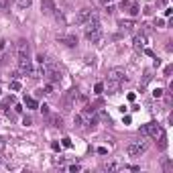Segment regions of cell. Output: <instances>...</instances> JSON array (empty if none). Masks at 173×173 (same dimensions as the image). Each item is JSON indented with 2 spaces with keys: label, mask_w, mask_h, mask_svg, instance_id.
I'll return each mask as SVG.
<instances>
[{
  "label": "cell",
  "mask_w": 173,
  "mask_h": 173,
  "mask_svg": "<svg viewBox=\"0 0 173 173\" xmlns=\"http://www.w3.org/2000/svg\"><path fill=\"white\" fill-rule=\"evenodd\" d=\"M16 63H18V71L20 73L31 75V77H37V73L33 69L31 55H29V45H27V41H23V39L16 43Z\"/></svg>",
  "instance_id": "cell-1"
},
{
  "label": "cell",
  "mask_w": 173,
  "mask_h": 173,
  "mask_svg": "<svg viewBox=\"0 0 173 173\" xmlns=\"http://www.w3.org/2000/svg\"><path fill=\"white\" fill-rule=\"evenodd\" d=\"M131 6H133V2H128V0H122L120 2V10H128Z\"/></svg>",
  "instance_id": "cell-19"
},
{
  "label": "cell",
  "mask_w": 173,
  "mask_h": 173,
  "mask_svg": "<svg viewBox=\"0 0 173 173\" xmlns=\"http://www.w3.org/2000/svg\"><path fill=\"white\" fill-rule=\"evenodd\" d=\"M133 45H135V49H137V51H143V49L147 47V35H145V33L137 35V37H135V41H133Z\"/></svg>",
  "instance_id": "cell-10"
},
{
  "label": "cell",
  "mask_w": 173,
  "mask_h": 173,
  "mask_svg": "<svg viewBox=\"0 0 173 173\" xmlns=\"http://www.w3.org/2000/svg\"><path fill=\"white\" fill-rule=\"evenodd\" d=\"M39 108H41L43 116H49V106H45V104H43V106H39Z\"/></svg>",
  "instance_id": "cell-22"
},
{
  "label": "cell",
  "mask_w": 173,
  "mask_h": 173,
  "mask_svg": "<svg viewBox=\"0 0 173 173\" xmlns=\"http://www.w3.org/2000/svg\"><path fill=\"white\" fill-rule=\"evenodd\" d=\"M57 41H59V43H65L67 47H75V45H77V39H75L73 35H59Z\"/></svg>",
  "instance_id": "cell-11"
},
{
  "label": "cell",
  "mask_w": 173,
  "mask_h": 173,
  "mask_svg": "<svg viewBox=\"0 0 173 173\" xmlns=\"http://www.w3.org/2000/svg\"><path fill=\"white\" fill-rule=\"evenodd\" d=\"M2 147H4V141H2V139H0V149H2Z\"/></svg>",
  "instance_id": "cell-33"
},
{
  "label": "cell",
  "mask_w": 173,
  "mask_h": 173,
  "mask_svg": "<svg viewBox=\"0 0 173 173\" xmlns=\"http://www.w3.org/2000/svg\"><path fill=\"white\" fill-rule=\"evenodd\" d=\"M31 2H33V0H16V4H18L20 8H29Z\"/></svg>",
  "instance_id": "cell-17"
},
{
  "label": "cell",
  "mask_w": 173,
  "mask_h": 173,
  "mask_svg": "<svg viewBox=\"0 0 173 173\" xmlns=\"http://www.w3.org/2000/svg\"><path fill=\"white\" fill-rule=\"evenodd\" d=\"M41 10L43 12H45V14H59V12H55L57 8H55V4H53V0H43V2H41Z\"/></svg>",
  "instance_id": "cell-9"
},
{
  "label": "cell",
  "mask_w": 173,
  "mask_h": 173,
  "mask_svg": "<svg viewBox=\"0 0 173 173\" xmlns=\"http://www.w3.org/2000/svg\"><path fill=\"white\" fill-rule=\"evenodd\" d=\"M98 124V112L94 106H83L75 114V126L79 128H94Z\"/></svg>",
  "instance_id": "cell-2"
},
{
  "label": "cell",
  "mask_w": 173,
  "mask_h": 173,
  "mask_svg": "<svg viewBox=\"0 0 173 173\" xmlns=\"http://www.w3.org/2000/svg\"><path fill=\"white\" fill-rule=\"evenodd\" d=\"M43 94H53V83L45 85V90H43Z\"/></svg>",
  "instance_id": "cell-24"
},
{
  "label": "cell",
  "mask_w": 173,
  "mask_h": 173,
  "mask_svg": "<svg viewBox=\"0 0 173 173\" xmlns=\"http://www.w3.org/2000/svg\"><path fill=\"white\" fill-rule=\"evenodd\" d=\"M61 145H63V147H67V149H69V147H71V139H67V137H65V139H63V141H61Z\"/></svg>",
  "instance_id": "cell-26"
},
{
  "label": "cell",
  "mask_w": 173,
  "mask_h": 173,
  "mask_svg": "<svg viewBox=\"0 0 173 173\" xmlns=\"http://www.w3.org/2000/svg\"><path fill=\"white\" fill-rule=\"evenodd\" d=\"M102 169H104V171H114V169H118V165H116V163H104Z\"/></svg>",
  "instance_id": "cell-15"
},
{
  "label": "cell",
  "mask_w": 173,
  "mask_h": 173,
  "mask_svg": "<svg viewBox=\"0 0 173 173\" xmlns=\"http://www.w3.org/2000/svg\"><path fill=\"white\" fill-rule=\"evenodd\" d=\"M120 27H122V29H126V31H131V29L135 27V23H133V20H122Z\"/></svg>",
  "instance_id": "cell-16"
},
{
  "label": "cell",
  "mask_w": 173,
  "mask_h": 173,
  "mask_svg": "<svg viewBox=\"0 0 173 173\" xmlns=\"http://www.w3.org/2000/svg\"><path fill=\"white\" fill-rule=\"evenodd\" d=\"M77 90L75 88H71V90H67L65 92V96L61 98V104H63V110H71L73 108V104H75V100H77Z\"/></svg>",
  "instance_id": "cell-7"
},
{
  "label": "cell",
  "mask_w": 173,
  "mask_h": 173,
  "mask_svg": "<svg viewBox=\"0 0 173 173\" xmlns=\"http://www.w3.org/2000/svg\"><path fill=\"white\" fill-rule=\"evenodd\" d=\"M51 149L53 151H59V143H51Z\"/></svg>",
  "instance_id": "cell-32"
},
{
  "label": "cell",
  "mask_w": 173,
  "mask_h": 173,
  "mask_svg": "<svg viewBox=\"0 0 173 173\" xmlns=\"http://www.w3.org/2000/svg\"><path fill=\"white\" fill-rule=\"evenodd\" d=\"M147 149H149V145L145 141H135V143H131V145L126 147V153L131 155V157H141Z\"/></svg>",
  "instance_id": "cell-6"
},
{
  "label": "cell",
  "mask_w": 173,
  "mask_h": 173,
  "mask_svg": "<svg viewBox=\"0 0 173 173\" xmlns=\"http://www.w3.org/2000/svg\"><path fill=\"white\" fill-rule=\"evenodd\" d=\"M8 6V0H0V10H6Z\"/></svg>",
  "instance_id": "cell-27"
},
{
  "label": "cell",
  "mask_w": 173,
  "mask_h": 173,
  "mask_svg": "<svg viewBox=\"0 0 173 173\" xmlns=\"http://www.w3.org/2000/svg\"><path fill=\"white\" fill-rule=\"evenodd\" d=\"M126 12H128V14H133V16H137V14H139V6H135V4H133V6L128 8Z\"/></svg>",
  "instance_id": "cell-21"
},
{
  "label": "cell",
  "mask_w": 173,
  "mask_h": 173,
  "mask_svg": "<svg viewBox=\"0 0 173 173\" xmlns=\"http://www.w3.org/2000/svg\"><path fill=\"white\" fill-rule=\"evenodd\" d=\"M159 149H161V151H165V149H167V137H165V133L159 137Z\"/></svg>",
  "instance_id": "cell-14"
},
{
  "label": "cell",
  "mask_w": 173,
  "mask_h": 173,
  "mask_svg": "<svg viewBox=\"0 0 173 173\" xmlns=\"http://www.w3.org/2000/svg\"><path fill=\"white\" fill-rule=\"evenodd\" d=\"M92 16H96V12H94L92 8H81V10L75 14V25H79V27H81L83 23H88Z\"/></svg>",
  "instance_id": "cell-8"
},
{
  "label": "cell",
  "mask_w": 173,
  "mask_h": 173,
  "mask_svg": "<svg viewBox=\"0 0 173 173\" xmlns=\"http://www.w3.org/2000/svg\"><path fill=\"white\" fill-rule=\"evenodd\" d=\"M10 104H14V98L10 96V98H4L2 102H0V106H2V108H6V106H10Z\"/></svg>",
  "instance_id": "cell-18"
},
{
  "label": "cell",
  "mask_w": 173,
  "mask_h": 173,
  "mask_svg": "<svg viewBox=\"0 0 173 173\" xmlns=\"http://www.w3.org/2000/svg\"><path fill=\"white\" fill-rule=\"evenodd\" d=\"M141 135H145V137H151V139H159L161 135H163V128H161V124H157V122H147V124H143L141 126Z\"/></svg>",
  "instance_id": "cell-5"
},
{
  "label": "cell",
  "mask_w": 173,
  "mask_h": 173,
  "mask_svg": "<svg viewBox=\"0 0 173 173\" xmlns=\"http://www.w3.org/2000/svg\"><path fill=\"white\" fill-rule=\"evenodd\" d=\"M0 94H2V90H0Z\"/></svg>",
  "instance_id": "cell-35"
},
{
  "label": "cell",
  "mask_w": 173,
  "mask_h": 173,
  "mask_svg": "<svg viewBox=\"0 0 173 173\" xmlns=\"http://www.w3.org/2000/svg\"><path fill=\"white\" fill-rule=\"evenodd\" d=\"M47 118H49V122H51L53 126H57V128H61V126H63V120H61V116H57V114H53V116H51V114H49Z\"/></svg>",
  "instance_id": "cell-12"
},
{
  "label": "cell",
  "mask_w": 173,
  "mask_h": 173,
  "mask_svg": "<svg viewBox=\"0 0 173 173\" xmlns=\"http://www.w3.org/2000/svg\"><path fill=\"white\" fill-rule=\"evenodd\" d=\"M155 25H157V27H163V25H165V20H163V18H157V20H155Z\"/></svg>",
  "instance_id": "cell-29"
},
{
  "label": "cell",
  "mask_w": 173,
  "mask_h": 173,
  "mask_svg": "<svg viewBox=\"0 0 173 173\" xmlns=\"http://www.w3.org/2000/svg\"><path fill=\"white\" fill-rule=\"evenodd\" d=\"M69 171H71V173H75V171H79V165H71V167H69Z\"/></svg>",
  "instance_id": "cell-30"
},
{
  "label": "cell",
  "mask_w": 173,
  "mask_h": 173,
  "mask_svg": "<svg viewBox=\"0 0 173 173\" xmlns=\"http://www.w3.org/2000/svg\"><path fill=\"white\" fill-rule=\"evenodd\" d=\"M100 2H102V4H106V2H110V0H100Z\"/></svg>",
  "instance_id": "cell-34"
},
{
  "label": "cell",
  "mask_w": 173,
  "mask_h": 173,
  "mask_svg": "<svg viewBox=\"0 0 173 173\" xmlns=\"http://www.w3.org/2000/svg\"><path fill=\"white\" fill-rule=\"evenodd\" d=\"M81 27H83L85 39L92 41V43H100V39H102V25H100L98 16H92L88 23H83Z\"/></svg>",
  "instance_id": "cell-4"
},
{
  "label": "cell",
  "mask_w": 173,
  "mask_h": 173,
  "mask_svg": "<svg viewBox=\"0 0 173 173\" xmlns=\"http://www.w3.org/2000/svg\"><path fill=\"white\" fill-rule=\"evenodd\" d=\"M10 90L18 92V90H20V83H18V81H12V83H10Z\"/></svg>",
  "instance_id": "cell-25"
},
{
  "label": "cell",
  "mask_w": 173,
  "mask_h": 173,
  "mask_svg": "<svg viewBox=\"0 0 173 173\" xmlns=\"http://www.w3.org/2000/svg\"><path fill=\"white\" fill-rule=\"evenodd\" d=\"M171 69H173V67H171V65H167V67H165V75H171Z\"/></svg>",
  "instance_id": "cell-31"
},
{
  "label": "cell",
  "mask_w": 173,
  "mask_h": 173,
  "mask_svg": "<svg viewBox=\"0 0 173 173\" xmlns=\"http://www.w3.org/2000/svg\"><path fill=\"white\" fill-rule=\"evenodd\" d=\"M124 79H126V75H124L122 69H110V71H108V77H106L104 90H106L108 94H116V92L120 90V85H122Z\"/></svg>",
  "instance_id": "cell-3"
},
{
  "label": "cell",
  "mask_w": 173,
  "mask_h": 173,
  "mask_svg": "<svg viewBox=\"0 0 173 173\" xmlns=\"http://www.w3.org/2000/svg\"><path fill=\"white\" fill-rule=\"evenodd\" d=\"M153 96H155V98H161V96H163V90H159V88H157V90L153 92Z\"/></svg>",
  "instance_id": "cell-28"
},
{
  "label": "cell",
  "mask_w": 173,
  "mask_h": 173,
  "mask_svg": "<svg viewBox=\"0 0 173 173\" xmlns=\"http://www.w3.org/2000/svg\"><path fill=\"white\" fill-rule=\"evenodd\" d=\"M25 106L27 108H39V104H37L35 98H25Z\"/></svg>",
  "instance_id": "cell-13"
},
{
  "label": "cell",
  "mask_w": 173,
  "mask_h": 173,
  "mask_svg": "<svg viewBox=\"0 0 173 173\" xmlns=\"http://www.w3.org/2000/svg\"><path fill=\"white\" fill-rule=\"evenodd\" d=\"M163 169H165V171H173V163H171V161H165Z\"/></svg>",
  "instance_id": "cell-23"
},
{
  "label": "cell",
  "mask_w": 173,
  "mask_h": 173,
  "mask_svg": "<svg viewBox=\"0 0 173 173\" xmlns=\"http://www.w3.org/2000/svg\"><path fill=\"white\" fill-rule=\"evenodd\" d=\"M102 92H104V83H96V85H94V94H98V96H100Z\"/></svg>",
  "instance_id": "cell-20"
}]
</instances>
